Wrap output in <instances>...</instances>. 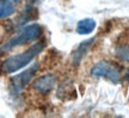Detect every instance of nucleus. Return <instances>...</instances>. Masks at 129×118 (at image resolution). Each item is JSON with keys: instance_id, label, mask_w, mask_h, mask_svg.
Segmentation results:
<instances>
[{"instance_id": "obj_1", "label": "nucleus", "mask_w": 129, "mask_h": 118, "mask_svg": "<svg viewBox=\"0 0 129 118\" xmlns=\"http://www.w3.org/2000/svg\"><path fill=\"white\" fill-rule=\"evenodd\" d=\"M44 47H46L44 41L36 42L35 45L30 46L26 51L18 53L16 56H12V57L7 58L6 60H4V63L1 64V70L5 74H13L16 71L20 70L22 68L28 65L35 57H37L44 49Z\"/></svg>"}, {"instance_id": "obj_2", "label": "nucleus", "mask_w": 129, "mask_h": 118, "mask_svg": "<svg viewBox=\"0 0 129 118\" xmlns=\"http://www.w3.org/2000/svg\"><path fill=\"white\" fill-rule=\"evenodd\" d=\"M42 35V27L40 24H30L26 25L24 29H22L14 38H12L10 41L0 46V54L10 52L11 49L18 47L20 45L32 42L37 39H40Z\"/></svg>"}, {"instance_id": "obj_3", "label": "nucleus", "mask_w": 129, "mask_h": 118, "mask_svg": "<svg viewBox=\"0 0 129 118\" xmlns=\"http://www.w3.org/2000/svg\"><path fill=\"white\" fill-rule=\"evenodd\" d=\"M91 75L94 77H105L112 83H118L121 80V74L114 64L108 61H101L91 69Z\"/></svg>"}, {"instance_id": "obj_4", "label": "nucleus", "mask_w": 129, "mask_h": 118, "mask_svg": "<svg viewBox=\"0 0 129 118\" xmlns=\"http://www.w3.org/2000/svg\"><path fill=\"white\" fill-rule=\"evenodd\" d=\"M38 70V64L35 63L32 64L30 68H28L25 71L20 72L19 75H16L14 77H12L11 80V86H12V89L14 93H19L30 83L31 78L35 76L36 71Z\"/></svg>"}, {"instance_id": "obj_5", "label": "nucleus", "mask_w": 129, "mask_h": 118, "mask_svg": "<svg viewBox=\"0 0 129 118\" xmlns=\"http://www.w3.org/2000/svg\"><path fill=\"white\" fill-rule=\"evenodd\" d=\"M55 83H56V75L47 74V75H43L34 81L32 88L36 92H38L40 94H47L54 88Z\"/></svg>"}, {"instance_id": "obj_6", "label": "nucleus", "mask_w": 129, "mask_h": 118, "mask_svg": "<svg viewBox=\"0 0 129 118\" xmlns=\"http://www.w3.org/2000/svg\"><path fill=\"white\" fill-rule=\"evenodd\" d=\"M94 40H96V39L93 38V39H88V40L83 41V42H81L78 47H77V49L73 52V63L77 66L80 64V61L83 60V58L86 56V53L88 52V49H90V48H91V46L93 45Z\"/></svg>"}, {"instance_id": "obj_7", "label": "nucleus", "mask_w": 129, "mask_h": 118, "mask_svg": "<svg viewBox=\"0 0 129 118\" xmlns=\"http://www.w3.org/2000/svg\"><path fill=\"white\" fill-rule=\"evenodd\" d=\"M97 23L93 18H84L77 24V33L79 35H88L96 29Z\"/></svg>"}, {"instance_id": "obj_8", "label": "nucleus", "mask_w": 129, "mask_h": 118, "mask_svg": "<svg viewBox=\"0 0 129 118\" xmlns=\"http://www.w3.org/2000/svg\"><path fill=\"white\" fill-rule=\"evenodd\" d=\"M16 12V0H0V18H7Z\"/></svg>"}, {"instance_id": "obj_9", "label": "nucleus", "mask_w": 129, "mask_h": 118, "mask_svg": "<svg viewBox=\"0 0 129 118\" xmlns=\"http://www.w3.org/2000/svg\"><path fill=\"white\" fill-rule=\"evenodd\" d=\"M120 56L118 57L122 58L123 60L125 61H129V47H124V48H122L120 51V53H118Z\"/></svg>"}, {"instance_id": "obj_10", "label": "nucleus", "mask_w": 129, "mask_h": 118, "mask_svg": "<svg viewBox=\"0 0 129 118\" xmlns=\"http://www.w3.org/2000/svg\"><path fill=\"white\" fill-rule=\"evenodd\" d=\"M125 80H127V81L129 82V71L127 72V75H125Z\"/></svg>"}]
</instances>
